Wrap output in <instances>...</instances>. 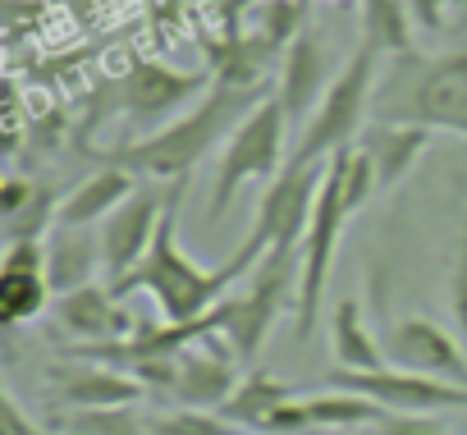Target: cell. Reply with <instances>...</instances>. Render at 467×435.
<instances>
[{
    "instance_id": "f1b7e54d",
    "label": "cell",
    "mask_w": 467,
    "mask_h": 435,
    "mask_svg": "<svg viewBox=\"0 0 467 435\" xmlns=\"http://www.w3.org/2000/svg\"><path fill=\"white\" fill-rule=\"evenodd\" d=\"M253 15V28L271 42V47H280V51H289L298 37H303V28H307V0H266V5H257V10H248ZM239 24V19H234Z\"/></svg>"
},
{
    "instance_id": "4316f807",
    "label": "cell",
    "mask_w": 467,
    "mask_h": 435,
    "mask_svg": "<svg viewBox=\"0 0 467 435\" xmlns=\"http://www.w3.org/2000/svg\"><path fill=\"white\" fill-rule=\"evenodd\" d=\"M60 202L65 197L56 192V183H33V197L15 215H5V243H42V234L60 225Z\"/></svg>"
},
{
    "instance_id": "f546056e",
    "label": "cell",
    "mask_w": 467,
    "mask_h": 435,
    "mask_svg": "<svg viewBox=\"0 0 467 435\" xmlns=\"http://www.w3.org/2000/svg\"><path fill=\"white\" fill-rule=\"evenodd\" d=\"M151 435H234V426L220 412L202 408H170L151 417Z\"/></svg>"
},
{
    "instance_id": "d4e9b609",
    "label": "cell",
    "mask_w": 467,
    "mask_h": 435,
    "mask_svg": "<svg viewBox=\"0 0 467 435\" xmlns=\"http://www.w3.org/2000/svg\"><path fill=\"white\" fill-rule=\"evenodd\" d=\"M51 285L47 271H0V321L5 326H28L51 307Z\"/></svg>"
},
{
    "instance_id": "9c48e42d",
    "label": "cell",
    "mask_w": 467,
    "mask_h": 435,
    "mask_svg": "<svg viewBox=\"0 0 467 435\" xmlns=\"http://www.w3.org/2000/svg\"><path fill=\"white\" fill-rule=\"evenodd\" d=\"M211 83H215L211 69H174L165 60H133L110 83V97L129 124H156V119L183 110L188 101H202L211 92Z\"/></svg>"
},
{
    "instance_id": "836d02e7",
    "label": "cell",
    "mask_w": 467,
    "mask_h": 435,
    "mask_svg": "<svg viewBox=\"0 0 467 435\" xmlns=\"http://www.w3.org/2000/svg\"><path fill=\"white\" fill-rule=\"evenodd\" d=\"M0 271H47V243H5Z\"/></svg>"
},
{
    "instance_id": "6da1fadb",
    "label": "cell",
    "mask_w": 467,
    "mask_h": 435,
    "mask_svg": "<svg viewBox=\"0 0 467 435\" xmlns=\"http://www.w3.org/2000/svg\"><path fill=\"white\" fill-rule=\"evenodd\" d=\"M275 88H224V83H211V92L179 119H170L165 129L147 133V138H133V142H119L110 151H92L101 165H115L142 183H161V188H183L188 174L220 147L229 142V133L239 129Z\"/></svg>"
},
{
    "instance_id": "3957f363",
    "label": "cell",
    "mask_w": 467,
    "mask_h": 435,
    "mask_svg": "<svg viewBox=\"0 0 467 435\" xmlns=\"http://www.w3.org/2000/svg\"><path fill=\"white\" fill-rule=\"evenodd\" d=\"M376 69H380V51L371 42H358L348 65L335 74L330 92L321 97V106L303 124L289 165H321V161L339 156L344 147H358V138L367 129L371 92H376Z\"/></svg>"
},
{
    "instance_id": "7a4b0ae2",
    "label": "cell",
    "mask_w": 467,
    "mask_h": 435,
    "mask_svg": "<svg viewBox=\"0 0 467 435\" xmlns=\"http://www.w3.org/2000/svg\"><path fill=\"white\" fill-rule=\"evenodd\" d=\"M257 262H262V257L239 243V253H234L224 266L202 271V266L179 248V188H170V206H165V221H161V230H156V243H151L147 262H142L129 280H119V285H110V289H115L119 298L147 294V298L156 303V312H161L165 326H188V321H202L206 312H215V307L229 298L224 289L239 285V280H248V271H253Z\"/></svg>"
},
{
    "instance_id": "603a6c76",
    "label": "cell",
    "mask_w": 467,
    "mask_h": 435,
    "mask_svg": "<svg viewBox=\"0 0 467 435\" xmlns=\"http://www.w3.org/2000/svg\"><path fill=\"white\" fill-rule=\"evenodd\" d=\"M412 15L408 0H362V42H371L380 56H412Z\"/></svg>"
},
{
    "instance_id": "44dd1931",
    "label": "cell",
    "mask_w": 467,
    "mask_h": 435,
    "mask_svg": "<svg viewBox=\"0 0 467 435\" xmlns=\"http://www.w3.org/2000/svg\"><path fill=\"white\" fill-rule=\"evenodd\" d=\"M97 266L101 262V239H92L88 230H56L51 243H47V285L51 294H74V289H88L97 280Z\"/></svg>"
},
{
    "instance_id": "e0dca14e",
    "label": "cell",
    "mask_w": 467,
    "mask_h": 435,
    "mask_svg": "<svg viewBox=\"0 0 467 435\" xmlns=\"http://www.w3.org/2000/svg\"><path fill=\"white\" fill-rule=\"evenodd\" d=\"M206 60H211V78L224 88H271V78H280L285 51L271 47L257 28L248 33L229 24L220 42H206Z\"/></svg>"
},
{
    "instance_id": "8fae6325",
    "label": "cell",
    "mask_w": 467,
    "mask_h": 435,
    "mask_svg": "<svg viewBox=\"0 0 467 435\" xmlns=\"http://www.w3.org/2000/svg\"><path fill=\"white\" fill-rule=\"evenodd\" d=\"M326 385L330 389L362 394V399H371L385 412H449V408H467V385L431 380V376L399 371V367H380V371H330Z\"/></svg>"
},
{
    "instance_id": "8992f818",
    "label": "cell",
    "mask_w": 467,
    "mask_h": 435,
    "mask_svg": "<svg viewBox=\"0 0 467 435\" xmlns=\"http://www.w3.org/2000/svg\"><path fill=\"white\" fill-rule=\"evenodd\" d=\"M380 119L421 124L431 133L467 138V51H444L431 60H417L408 83L389 92L380 106Z\"/></svg>"
},
{
    "instance_id": "d590c367",
    "label": "cell",
    "mask_w": 467,
    "mask_h": 435,
    "mask_svg": "<svg viewBox=\"0 0 467 435\" xmlns=\"http://www.w3.org/2000/svg\"><path fill=\"white\" fill-rule=\"evenodd\" d=\"M33 183H37V179H24V174H10L5 183H0V215H15V211L33 197Z\"/></svg>"
},
{
    "instance_id": "30bf717a",
    "label": "cell",
    "mask_w": 467,
    "mask_h": 435,
    "mask_svg": "<svg viewBox=\"0 0 467 435\" xmlns=\"http://www.w3.org/2000/svg\"><path fill=\"white\" fill-rule=\"evenodd\" d=\"M165 206H170V188H161V183H138V188L115 206L110 221H101L97 239H101V262H106L110 285L129 280V275L147 262V253H151V243H156V230H161V221H165Z\"/></svg>"
},
{
    "instance_id": "74e56055",
    "label": "cell",
    "mask_w": 467,
    "mask_h": 435,
    "mask_svg": "<svg viewBox=\"0 0 467 435\" xmlns=\"http://www.w3.org/2000/svg\"><path fill=\"white\" fill-rule=\"evenodd\" d=\"M449 33L467 37V0H453V24H449Z\"/></svg>"
},
{
    "instance_id": "e575fe53",
    "label": "cell",
    "mask_w": 467,
    "mask_h": 435,
    "mask_svg": "<svg viewBox=\"0 0 467 435\" xmlns=\"http://www.w3.org/2000/svg\"><path fill=\"white\" fill-rule=\"evenodd\" d=\"M0 417H5V430H0V435H42V426L24 412V403L5 389V394H0Z\"/></svg>"
},
{
    "instance_id": "9a60e30c",
    "label": "cell",
    "mask_w": 467,
    "mask_h": 435,
    "mask_svg": "<svg viewBox=\"0 0 467 435\" xmlns=\"http://www.w3.org/2000/svg\"><path fill=\"white\" fill-rule=\"evenodd\" d=\"M147 389L119 371V367H97V362H60L47 376V399L60 412H83V408H119V403H138Z\"/></svg>"
},
{
    "instance_id": "277c9868",
    "label": "cell",
    "mask_w": 467,
    "mask_h": 435,
    "mask_svg": "<svg viewBox=\"0 0 467 435\" xmlns=\"http://www.w3.org/2000/svg\"><path fill=\"white\" fill-rule=\"evenodd\" d=\"M294 298H298V248L266 253L248 271L244 289L224 298V330L220 335L229 339V348L239 353L244 367H253L262 357L275 321L294 307Z\"/></svg>"
},
{
    "instance_id": "ac0fdd59",
    "label": "cell",
    "mask_w": 467,
    "mask_h": 435,
    "mask_svg": "<svg viewBox=\"0 0 467 435\" xmlns=\"http://www.w3.org/2000/svg\"><path fill=\"white\" fill-rule=\"evenodd\" d=\"M431 138H435L431 129H421V124H399V119H376V124L362 129L358 147L371 156L376 179H380V192H394V188L417 170V161L426 156Z\"/></svg>"
},
{
    "instance_id": "7402d4cb",
    "label": "cell",
    "mask_w": 467,
    "mask_h": 435,
    "mask_svg": "<svg viewBox=\"0 0 467 435\" xmlns=\"http://www.w3.org/2000/svg\"><path fill=\"white\" fill-rule=\"evenodd\" d=\"M289 399H298L294 394V385H285V380H275L271 371H248L244 380H239V389H234L229 399H224V408H220V417L234 426V430H266V421L275 417V408L280 403H289Z\"/></svg>"
},
{
    "instance_id": "7c38bea8",
    "label": "cell",
    "mask_w": 467,
    "mask_h": 435,
    "mask_svg": "<svg viewBox=\"0 0 467 435\" xmlns=\"http://www.w3.org/2000/svg\"><path fill=\"white\" fill-rule=\"evenodd\" d=\"M380 348L385 362L399 371H417L431 380H449V385H467V353L462 344L431 316H399L380 330Z\"/></svg>"
},
{
    "instance_id": "484cf974",
    "label": "cell",
    "mask_w": 467,
    "mask_h": 435,
    "mask_svg": "<svg viewBox=\"0 0 467 435\" xmlns=\"http://www.w3.org/2000/svg\"><path fill=\"white\" fill-rule=\"evenodd\" d=\"M56 426H60V435H151V417H142L138 403L60 412Z\"/></svg>"
},
{
    "instance_id": "cb8c5ba5",
    "label": "cell",
    "mask_w": 467,
    "mask_h": 435,
    "mask_svg": "<svg viewBox=\"0 0 467 435\" xmlns=\"http://www.w3.org/2000/svg\"><path fill=\"white\" fill-rule=\"evenodd\" d=\"M307 417H312V430H358V426H380L389 412L362 394L326 385L321 394H307Z\"/></svg>"
},
{
    "instance_id": "1f68e13d",
    "label": "cell",
    "mask_w": 467,
    "mask_h": 435,
    "mask_svg": "<svg viewBox=\"0 0 467 435\" xmlns=\"http://www.w3.org/2000/svg\"><path fill=\"white\" fill-rule=\"evenodd\" d=\"M408 15H412L417 33L440 37V33H449V24H453V0H408Z\"/></svg>"
},
{
    "instance_id": "2e32d148",
    "label": "cell",
    "mask_w": 467,
    "mask_h": 435,
    "mask_svg": "<svg viewBox=\"0 0 467 435\" xmlns=\"http://www.w3.org/2000/svg\"><path fill=\"white\" fill-rule=\"evenodd\" d=\"M330 51L321 42L317 28H303V37L285 51L280 78H275V97L289 115V124H307L312 110L321 106V97L330 92Z\"/></svg>"
},
{
    "instance_id": "ffe728a7",
    "label": "cell",
    "mask_w": 467,
    "mask_h": 435,
    "mask_svg": "<svg viewBox=\"0 0 467 435\" xmlns=\"http://www.w3.org/2000/svg\"><path fill=\"white\" fill-rule=\"evenodd\" d=\"M330 353H335V371H380V367H389L385 348H380V335L367 326L358 298L335 303V312H330Z\"/></svg>"
},
{
    "instance_id": "83f0119b",
    "label": "cell",
    "mask_w": 467,
    "mask_h": 435,
    "mask_svg": "<svg viewBox=\"0 0 467 435\" xmlns=\"http://www.w3.org/2000/svg\"><path fill=\"white\" fill-rule=\"evenodd\" d=\"M330 170L339 179V192H344V206L348 215L362 211L371 197H380V179H376V165L362 147H344L339 156H330Z\"/></svg>"
},
{
    "instance_id": "ba28073f",
    "label": "cell",
    "mask_w": 467,
    "mask_h": 435,
    "mask_svg": "<svg viewBox=\"0 0 467 435\" xmlns=\"http://www.w3.org/2000/svg\"><path fill=\"white\" fill-rule=\"evenodd\" d=\"M326 170H330V161H321V165H285L266 183V192L257 202V221H253V230L244 239L248 253L266 257L275 248H303L312 211H317V197H321V183H326Z\"/></svg>"
},
{
    "instance_id": "52a82bcc",
    "label": "cell",
    "mask_w": 467,
    "mask_h": 435,
    "mask_svg": "<svg viewBox=\"0 0 467 435\" xmlns=\"http://www.w3.org/2000/svg\"><path fill=\"white\" fill-rule=\"evenodd\" d=\"M344 225H348V206H344L335 170H326V183H321V197H317V211H312L307 239L298 248V298H294V335L298 339H312V330L321 326L326 285H330V271H335V248H339Z\"/></svg>"
},
{
    "instance_id": "d6a6232c",
    "label": "cell",
    "mask_w": 467,
    "mask_h": 435,
    "mask_svg": "<svg viewBox=\"0 0 467 435\" xmlns=\"http://www.w3.org/2000/svg\"><path fill=\"white\" fill-rule=\"evenodd\" d=\"M449 298H453V321L467 335V221H462V239L453 253V275H449Z\"/></svg>"
},
{
    "instance_id": "f35d334b",
    "label": "cell",
    "mask_w": 467,
    "mask_h": 435,
    "mask_svg": "<svg viewBox=\"0 0 467 435\" xmlns=\"http://www.w3.org/2000/svg\"><path fill=\"white\" fill-rule=\"evenodd\" d=\"M335 5H344V0H335Z\"/></svg>"
},
{
    "instance_id": "d6986e66",
    "label": "cell",
    "mask_w": 467,
    "mask_h": 435,
    "mask_svg": "<svg viewBox=\"0 0 467 435\" xmlns=\"http://www.w3.org/2000/svg\"><path fill=\"white\" fill-rule=\"evenodd\" d=\"M138 183H142V179H133V174H124V170H115V165H101V170L88 174L74 192H65V202H60V225H65V230H88V225L110 221L115 206H119Z\"/></svg>"
},
{
    "instance_id": "8d00e7d4",
    "label": "cell",
    "mask_w": 467,
    "mask_h": 435,
    "mask_svg": "<svg viewBox=\"0 0 467 435\" xmlns=\"http://www.w3.org/2000/svg\"><path fill=\"white\" fill-rule=\"evenodd\" d=\"M257 5H266V0H220V19L234 24V19H244V15L257 10Z\"/></svg>"
},
{
    "instance_id": "5bb4252c",
    "label": "cell",
    "mask_w": 467,
    "mask_h": 435,
    "mask_svg": "<svg viewBox=\"0 0 467 435\" xmlns=\"http://www.w3.org/2000/svg\"><path fill=\"white\" fill-rule=\"evenodd\" d=\"M51 321H56V335L69 339L78 353L119 344V339H129L138 330V321L124 312V298L115 289H101V285L60 294L51 303Z\"/></svg>"
},
{
    "instance_id": "4fadbf2b",
    "label": "cell",
    "mask_w": 467,
    "mask_h": 435,
    "mask_svg": "<svg viewBox=\"0 0 467 435\" xmlns=\"http://www.w3.org/2000/svg\"><path fill=\"white\" fill-rule=\"evenodd\" d=\"M244 380V362L229 348L224 335H202L192 344L179 348V371L165 399H174V408H202V412H220L224 399L239 389Z\"/></svg>"
},
{
    "instance_id": "4dcf8cb0",
    "label": "cell",
    "mask_w": 467,
    "mask_h": 435,
    "mask_svg": "<svg viewBox=\"0 0 467 435\" xmlns=\"http://www.w3.org/2000/svg\"><path fill=\"white\" fill-rule=\"evenodd\" d=\"M376 435H453V430L435 412H389L376 426Z\"/></svg>"
},
{
    "instance_id": "5b68a950",
    "label": "cell",
    "mask_w": 467,
    "mask_h": 435,
    "mask_svg": "<svg viewBox=\"0 0 467 435\" xmlns=\"http://www.w3.org/2000/svg\"><path fill=\"white\" fill-rule=\"evenodd\" d=\"M285 142H289V115H285L280 97L271 92L239 129L229 133V142L220 147L206 221H220V215L234 206V197H239L244 183H271L289 165L285 161Z\"/></svg>"
}]
</instances>
